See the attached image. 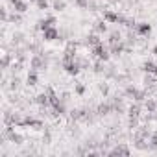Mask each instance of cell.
<instances>
[{"label": "cell", "mask_w": 157, "mask_h": 157, "mask_svg": "<svg viewBox=\"0 0 157 157\" xmlns=\"http://www.w3.org/2000/svg\"><path fill=\"white\" fill-rule=\"evenodd\" d=\"M93 54H94V57L100 59V61H107V59L111 57V50H109L107 46H104V43L93 46Z\"/></svg>", "instance_id": "obj_1"}, {"label": "cell", "mask_w": 157, "mask_h": 157, "mask_svg": "<svg viewBox=\"0 0 157 157\" xmlns=\"http://www.w3.org/2000/svg\"><path fill=\"white\" fill-rule=\"evenodd\" d=\"M43 37H44V41H56V39H59V32L56 26H52V28L43 32Z\"/></svg>", "instance_id": "obj_2"}, {"label": "cell", "mask_w": 157, "mask_h": 157, "mask_svg": "<svg viewBox=\"0 0 157 157\" xmlns=\"http://www.w3.org/2000/svg\"><path fill=\"white\" fill-rule=\"evenodd\" d=\"M135 32H137V35H150L151 26L148 22H139V24H135Z\"/></svg>", "instance_id": "obj_3"}, {"label": "cell", "mask_w": 157, "mask_h": 157, "mask_svg": "<svg viewBox=\"0 0 157 157\" xmlns=\"http://www.w3.org/2000/svg\"><path fill=\"white\" fill-rule=\"evenodd\" d=\"M56 17H46V19H43V21H39V30H48V28H52V26H56Z\"/></svg>", "instance_id": "obj_4"}, {"label": "cell", "mask_w": 157, "mask_h": 157, "mask_svg": "<svg viewBox=\"0 0 157 157\" xmlns=\"http://www.w3.org/2000/svg\"><path fill=\"white\" fill-rule=\"evenodd\" d=\"M28 2L26 0H15L13 2V11H17V13H26L28 11Z\"/></svg>", "instance_id": "obj_5"}, {"label": "cell", "mask_w": 157, "mask_h": 157, "mask_svg": "<svg viewBox=\"0 0 157 157\" xmlns=\"http://www.w3.org/2000/svg\"><path fill=\"white\" fill-rule=\"evenodd\" d=\"M100 43H102V39H100V33H96V32L87 37V44H89V46H96V44H100Z\"/></svg>", "instance_id": "obj_6"}, {"label": "cell", "mask_w": 157, "mask_h": 157, "mask_svg": "<svg viewBox=\"0 0 157 157\" xmlns=\"http://www.w3.org/2000/svg\"><path fill=\"white\" fill-rule=\"evenodd\" d=\"M26 82H28V85H37V70H35V68H32V70L28 72Z\"/></svg>", "instance_id": "obj_7"}, {"label": "cell", "mask_w": 157, "mask_h": 157, "mask_svg": "<svg viewBox=\"0 0 157 157\" xmlns=\"http://www.w3.org/2000/svg\"><path fill=\"white\" fill-rule=\"evenodd\" d=\"M94 32L100 33V35L105 33V32H107V21H98V22L94 24Z\"/></svg>", "instance_id": "obj_8"}, {"label": "cell", "mask_w": 157, "mask_h": 157, "mask_svg": "<svg viewBox=\"0 0 157 157\" xmlns=\"http://www.w3.org/2000/svg\"><path fill=\"white\" fill-rule=\"evenodd\" d=\"M109 50H111V54H115V56H118L122 50H124V43L122 41H118V43H111V46H109Z\"/></svg>", "instance_id": "obj_9"}, {"label": "cell", "mask_w": 157, "mask_h": 157, "mask_svg": "<svg viewBox=\"0 0 157 157\" xmlns=\"http://www.w3.org/2000/svg\"><path fill=\"white\" fill-rule=\"evenodd\" d=\"M41 67H44V59H43V56H33V59H32V68H41Z\"/></svg>", "instance_id": "obj_10"}, {"label": "cell", "mask_w": 157, "mask_h": 157, "mask_svg": "<svg viewBox=\"0 0 157 157\" xmlns=\"http://www.w3.org/2000/svg\"><path fill=\"white\" fill-rule=\"evenodd\" d=\"M144 70H146L148 74H155V72H157V65L151 63V61H146V63H144Z\"/></svg>", "instance_id": "obj_11"}, {"label": "cell", "mask_w": 157, "mask_h": 157, "mask_svg": "<svg viewBox=\"0 0 157 157\" xmlns=\"http://www.w3.org/2000/svg\"><path fill=\"white\" fill-rule=\"evenodd\" d=\"M139 115H140V105L139 104H133L129 107V117H139Z\"/></svg>", "instance_id": "obj_12"}, {"label": "cell", "mask_w": 157, "mask_h": 157, "mask_svg": "<svg viewBox=\"0 0 157 157\" xmlns=\"http://www.w3.org/2000/svg\"><path fill=\"white\" fill-rule=\"evenodd\" d=\"M146 109H148L150 113H153V111L157 109V102H155V100H148V102H146Z\"/></svg>", "instance_id": "obj_13"}, {"label": "cell", "mask_w": 157, "mask_h": 157, "mask_svg": "<svg viewBox=\"0 0 157 157\" xmlns=\"http://www.w3.org/2000/svg\"><path fill=\"white\" fill-rule=\"evenodd\" d=\"M74 93H76V94H83V93H85V85H83V83H76V85H74Z\"/></svg>", "instance_id": "obj_14"}, {"label": "cell", "mask_w": 157, "mask_h": 157, "mask_svg": "<svg viewBox=\"0 0 157 157\" xmlns=\"http://www.w3.org/2000/svg\"><path fill=\"white\" fill-rule=\"evenodd\" d=\"M65 2H63V0H56V2H54V10H57V11H63L65 10Z\"/></svg>", "instance_id": "obj_15"}, {"label": "cell", "mask_w": 157, "mask_h": 157, "mask_svg": "<svg viewBox=\"0 0 157 157\" xmlns=\"http://www.w3.org/2000/svg\"><path fill=\"white\" fill-rule=\"evenodd\" d=\"M35 6H37L39 10H48V0H37Z\"/></svg>", "instance_id": "obj_16"}, {"label": "cell", "mask_w": 157, "mask_h": 157, "mask_svg": "<svg viewBox=\"0 0 157 157\" xmlns=\"http://www.w3.org/2000/svg\"><path fill=\"white\" fill-rule=\"evenodd\" d=\"M150 148H151V150H157V133L151 135V139H150Z\"/></svg>", "instance_id": "obj_17"}, {"label": "cell", "mask_w": 157, "mask_h": 157, "mask_svg": "<svg viewBox=\"0 0 157 157\" xmlns=\"http://www.w3.org/2000/svg\"><path fill=\"white\" fill-rule=\"evenodd\" d=\"M113 153H124V155H129V150H128V148L118 146V148H115V150H113Z\"/></svg>", "instance_id": "obj_18"}, {"label": "cell", "mask_w": 157, "mask_h": 157, "mask_svg": "<svg viewBox=\"0 0 157 157\" xmlns=\"http://www.w3.org/2000/svg\"><path fill=\"white\" fill-rule=\"evenodd\" d=\"M151 52H153V56H155V57H157V44H155V46H153V50H151Z\"/></svg>", "instance_id": "obj_19"}, {"label": "cell", "mask_w": 157, "mask_h": 157, "mask_svg": "<svg viewBox=\"0 0 157 157\" xmlns=\"http://www.w3.org/2000/svg\"><path fill=\"white\" fill-rule=\"evenodd\" d=\"M30 2H33V4H35V2H37V0H30Z\"/></svg>", "instance_id": "obj_20"}, {"label": "cell", "mask_w": 157, "mask_h": 157, "mask_svg": "<svg viewBox=\"0 0 157 157\" xmlns=\"http://www.w3.org/2000/svg\"><path fill=\"white\" fill-rule=\"evenodd\" d=\"M155 102H157V100H155Z\"/></svg>", "instance_id": "obj_21"}]
</instances>
